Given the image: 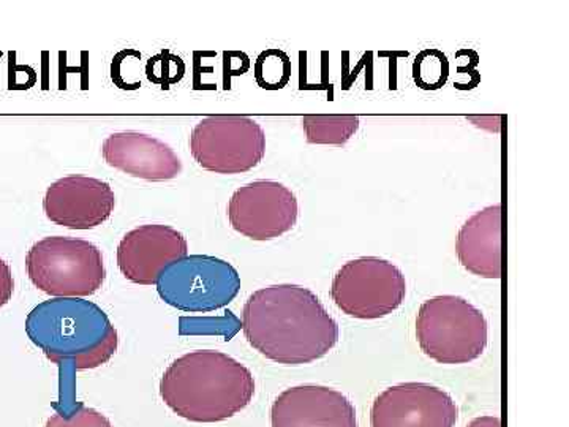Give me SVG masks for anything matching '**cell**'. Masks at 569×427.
I'll return each instance as SVG.
<instances>
[{"label":"cell","instance_id":"e0dca14e","mask_svg":"<svg viewBox=\"0 0 569 427\" xmlns=\"http://www.w3.org/2000/svg\"><path fill=\"white\" fill-rule=\"evenodd\" d=\"M449 62L440 50H426L417 56L413 63V78L425 91H437L447 85Z\"/></svg>","mask_w":569,"mask_h":427},{"label":"cell","instance_id":"7a4b0ae2","mask_svg":"<svg viewBox=\"0 0 569 427\" xmlns=\"http://www.w3.org/2000/svg\"><path fill=\"white\" fill-rule=\"evenodd\" d=\"M252 373L217 350H194L174 359L160 381V396L178 417L192 423L233 418L252 403Z\"/></svg>","mask_w":569,"mask_h":427},{"label":"cell","instance_id":"7c38bea8","mask_svg":"<svg viewBox=\"0 0 569 427\" xmlns=\"http://www.w3.org/2000/svg\"><path fill=\"white\" fill-rule=\"evenodd\" d=\"M187 239L176 228L141 225L119 242L118 266L130 282L153 285L168 266L187 257Z\"/></svg>","mask_w":569,"mask_h":427},{"label":"cell","instance_id":"30bf717a","mask_svg":"<svg viewBox=\"0 0 569 427\" xmlns=\"http://www.w3.org/2000/svg\"><path fill=\"white\" fill-rule=\"evenodd\" d=\"M459 408L443 389L429 384H400L377 396L372 427H455Z\"/></svg>","mask_w":569,"mask_h":427},{"label":"cell","instance_id":"5bb4252c","mask_svg":"<svg viewBox=\"0 0 569 427\" xmlns=\"http://www.w3.org/2000/svg\"><path fill=\"white\" fill-rule=\"evenodd\" d=\"M102 153L110 167L144 181H171L182 171L178 153L151 135L112 133L103 141Z\"/></svg>","mask_w":569,"mask_h":427},{"label":"cell","instance_id":"ffe728a7","mask_svg":"<svg viewBox=\"0 0 569 427\" xmlns=\"http://www.w3.org/2000/svg\"><path fill=\"white\" fill-rule=\"evenodd\" d=\"M468 427H501V421L498 417H479L475 418Z\"/></svg>","mask_w":569,"mask_h":427},{"label":"cell","instance_id":"ac0fdd59","mask_svg":"<svg viewBox=\"0 0 569 427\" xmlns=\"http://www.w3.org/2000/svg\"><path fill=\"white\" fill-rule=\"evenodd\" d=\"M44 427H114L110 419L96 408L78 404L73 408H63V411L48 418Z\"/></svg>","mask_w":569,"mask_h":427},{"label":"cell","instance_id":"52a82bcc","mask_svg":"<svg viewBox=\"0 0 569 427\" xmlns=\"http://www.w3.org/2000/svg\"><path fill=\"white\" fill-rule=\"evenodd\" d=\"M407 280L391 261L361 257L347 261L332 280L331 296L348 317L377 320L406 301Z\"/></svg>","mask_w":569,"mask_h":427},{"label":"cell","instance_id":"3957f363","mask_svg":"<svg viewBox=\"0 0 569 427\" xmlns=\"http://www.w3.org/2000/svg\"><path fill=\"white\" fill-rule=\"evenodd\" d=\"M26 332L50 361L91 370L107 365L119 346L118 331L102 307L82 298H52L33 307Z\"/></svg>","mask_w":569,"mask_h":427},{"label":"cell","instance_id":"8fae6325","mask_svg":"<svg viewBox=\"0 0 569 427\" xmlns=\"http://www.w3.org/2000/svg\"><path fill=\"white\" fill-rule=\"evenodd\" d=\"M116 197L110 183L71 175L48 187L43 209L48 219L69 230H92L110 219Z\"/></svg>","mask_w":569,"mask_h":427},{"label":"cell","instance_id":"4fadbf2b","mask_svg":"<svg viewBox=\"0 0 569 427\" xmlns=\"http://www.w3.org/2000/svg\"><path fill=\"white\" fill-rule=\"evenodd\" d=\"M271 427H358L353 404L337 389L301 385L272 404Z\"/></svg>","mask_w":569,"mask_h":427},{"label":"cell","instance_id":"8992f818","mask_svg":"<svg viewBox=\"0 0 569 427\" xmlns=\"http://www.w3.org/2000/svg\"><path fill=\"white\" fill-rule=\"evenodd\" d=\"M156 285L168 306L187 314H209L234 301L241 290V276L220 258L187 255L168 266Z\"/></svg>","mask_w":569,"mask_h":427},{"label":"cell","instance_id":"9c48e42d","mask_svg":"<svg viewBox=\"0 0 569 427\" xmlns=\"http://www.w3.org/2000/svg\"><path fill=\"white\" fill-rule=\"evenodd\" d=\"M227 212L234 231L263 242L293 230L299 205L296 195L283 183L254 181L236 190Z\"/></svg>","mask_w":569,"mask_h":427},{"label":"cell","instance_id":"2e32d148","mask_svg":"<svg viewBox=\"0 0 569 427\" xmlns=\"http://www.w3.org/2000/svg\"><path fill=\"white\" fill-rule=\"evenodd\" d=\"M302 127L310 145L343 146L359 130V118L353 115H309Z\"/></svg>","mask_w":569,"mask_h":427},{"label":"cell","instance_id":"ba28073f","mask_svg":"<svg viewBox=\"0 0 569 427\" xmlns=\"http://www.w3.org/2000/svg\"><path fill=\"white\" fill-rule=\"evenodd\" d=\"M190 151L194 162L212 173H247L263 160L266 133L247 116H209L194 126Z\"/></svg>","mask_w":569,"mask_h":427},{"label":"cell","instance_id":"5b68a950","mask_svg":"<svg viewBox=\"0 0 569 427\" xmlns=\"http://www.w3.org/2000/svg\"><path fill=\"white\" fill-rule=\"evenodd\" d=\"M31 282L54 298H84L107 279L99 247L70 236H48L26 255Z\"/></svg>","mask_w":569,"mask_h":427},{"label":"cell","instance_id":"9a60e30c","mask_svg":"<svg viewBox=\"0 0 569 427\" xmlns=\"http://www.w3.org/2000/svg\"><path fill=\"white\" fill-rule=\"evenodd\" d=\"M501 205L488 206L470 217L460 228V265L482 279H501Z\"/></svg>","mask_w":569,"mask_h":427},{"label":"cell","instance_id":"277c9868","mask_svg":"<svg viewBox=\"0 0 569 427\" xmlns=\"http://www.w3.org/2000/svg\"><path fill=\"white\" fill-rule=\"evenodd\" d=\"M488 336L485 314L460 296H436L419 307L418 344L438 365L475 361L485 354Z\"/></svg>","mask_w":569,"mask_h":427},{"label":"cell","instance_id":"6da1fadb","mask_svg":"<svg viewBox=\"0 0 569 427\" xmlns=\"http://www.w3.org/2000/svg\"><path fill=\"white\" fill-rule=\"evenodd\" d=\"M242 331L258 354L283 366L310 365L339 340V326L317 295L293 284L269 285L250 295Z\"/></svg>","mask_w":569,"mask_h":427},{"label":"cell","instance_id":"d6986e66","mask_svg":"<svg viewBox=\"0 0 569 427\" xmlns=\"http://www.w3.org/2000/svg\"><path fill=\"white\" fill-rule=\"evenodd\" d=\"M13 291L14 280L10 265L3 258H0V309L9 305Z\"/></svg>","mask_w":569,"mask_h":427}]
</instances>
